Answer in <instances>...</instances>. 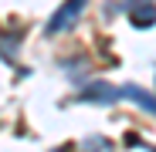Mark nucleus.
Returning a JSON list of instances; mask_svg holds the SVG:
<instances>
[{
  "label": "nucleus",
  "instance_id": "1",
  "mask_svg": "<svg viewBox=\"0 0 156 152\" xmlns=\"http://www.w3.org/2000/svg\"><path fill=\"white\" fill-rule=\"evenodd\" d=\"M82 4H85V0H71V4H65V7H61V14L48 24V31H61L65 24H71V17H78V10H82Z\"/></svg>",
  "mask_w": 156,
  "mask_h": 152
}]
</instances>
